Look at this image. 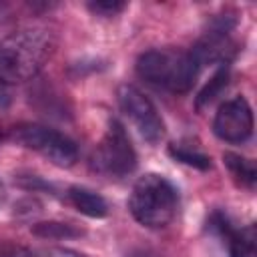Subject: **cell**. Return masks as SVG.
I'll list each match as a JSON object with an SVG mask.
<instances>
[{
	"label": "cell",
	"mask_w": 257,
	"mask_h": 257,
	"mask_svg": "<svg viewBox=\"0 0 257 257\" xmlns=\"http://www.w3.org/2000/svg\"><path fill=\"white\" fill-rule=\"evenodd\" d=\"M179 207V193L169 179L147 173L137 179L128 195V211L133 219L147 229L167 227Z\"/></svg>",
	"instance_id": "2"
},
{
	"label": "cell",
	"mask_w": 257,
	"mask_h": 257,
	"mask_svg": "<svg viewBox=\"0 0 257 257\" xmlns=\"http://www.w3.org/2000/svg\"><path fill=\"white\" fill-rule=\"evenodd\" d=\"M92 167L108 177H126L137 167V153L131 145V139L126 135V128L112 118L108 122V128L100 143L94 149L92 155Z\"/></svg>",
	"instance_id": "5"
},
{
	"label": "cell",
	"mask_w": 257,
	"mask_h": 257,
	"mask_svg": "<svg viewBox=\"0 0 257 257\" xmlns=\"http://www.w3.org/2000/svg\"><path fill=\"white\" fill-rule=\"evenodd\" d=\"M10 139L50 161L56 167H72L78 159L76 143L64 133L42 126V124H20L14 126Z\"/></svg>",
	"instance_id": "4"
},
{
	"label": "cell",
	"mask_w": 257,
	"mask_h": 257,
	"mask_svg": "<svg viewBox=\"0 0 257 257\" xmlns=\"http://www.w3.org/2000/svg\"><path fill=\"white\" fill-rule=\"evenodd\" d=\"M135 68L143 80L171 92H187L201 74L193 54L175 48H151L137 58Z\"/></svg>",
	"instance_id": "3"
},
{
	"label": "cell",
	"mask_w": 257,
	"mask_h": 257,
	"mask_svg": "<svg viewBox=\"0 0 257 257\" xmlns=\"http://www.w3.org/2000/svg\"><path fill=\"white\" fill-rule=\"evenodd\" d=\"M118 104L122 112L128 116L137 133L149 145H157L165 137V122L157 110V106L137 88L131 84H122L118 88Z\"/></svg>",
	"instance_id": "6"
},
{
	"label": "cell",
	"mask_w": 257,
	"mask_h": 257,
	"mask_svg": "<svg viewBox=\"0 0 257 257\" xmlns=\"http://www.w3.org/2000/svg\"><path fill=\"white\" fill-rule=\"evenodd\" d=\"M32 257H88V255L74 251V249H66V247H50V249H44L40 253L32 251Z\"/></svg>",
	"instance_id": "16"
},
{
	"label": "cell",
	"mask_w": 257,
	"mask_h": 257,
	"mask_svg": "<svg viewBox=\"0 0 257 257\" xmlns=\"http://www.w3.org/2000/svg\"><path fill=\"white\" fill-rule=\"evenodd\" d=\"M56 38L48 28H18L0 38V82L18 84L34 78L50 60Z\"/></svg>",
	"instance_id": "1"
},
{
	"label": "cell",
	"mask_w": 257,
	"mask_h": 257,
	"mask_svg": "<svg viewBox=\"0 0 257 257\" xmlns=\"http://www.w3.org/2000/svg\"><path fill=\"white\" fill-rule=\"evenodd\" d=\"M223 161L229 169V173L233 175V179L241 185V187H247V189H253L255 187V181H257V169H255V163L243 155H237V153H225L223 155Z\"/></svg>",
	"instance_id": "10"
},
{
	"label": "cell",
	"mask_w": 257,
	"mask_h": 257,
	"mask_svg": "<svg viewBox=\"0 0 257 257\" xmlns=\"http://www.w3.org/2000/svg\"><path fill=\"white\" fill-rule=\"evenodd\" d=\"M0 257H32V251L10 241H0Z\"/></svg>",
	"instance_id": "15"
},
{
	"label": "cell",
	"mask_w": 257,
	"mask_h": 257,
	"mask_svg": "<svg viewBox=\"0 0 257 257\" xmlns=\"http://www.w3.org/2000/svg\"><path fill=\"white\" fill-rule=\"evenodd\" d=\"M229 76H231V72H229V62H223V64L215 70V74L209 78V82L199 90L197 100H195L197 108H203L205 104H211V102H213V100L227 88V84H229Z\"/></svg>",
	"instance_id": "11"
},
{
	"label": "cell",
	"mask_w": 257,
	"mask_h": 257,
	"mask_svg": "<svg viewBox=\"0 0 257 257\" xmlns=\"http://www.w3.org/2000/svg\"><path fill=\"white\" fill-rule=\"evenodd\" d=\"M0 139H2V137H0Z\"/></svg>",
	"instance_id": "20"
},
{
	"label": "cell",
	"mask_w": 257,
	"mask_h": 257,
	"mask_svg": "<svg viewBox=\"0 0 257 257\" xmlns=\"http://www.w3.org/2000/svg\"><path fill=\"white\" fill-rule=\"evenodd\" d=\"M135 257H151V255H145V253H141V255H135Z\"/></svg>",
	"instance_id": "19"
},
{
	"label": "cell",
	"mask_w": 257,
	"mask_h": 257,
	"mask_svg": "<svg viewBox=\"0 0 257 257\" xmlns=\"http://www.w3.org/2000/svg\"><path fill=\"white\" fill-rule=\"evenodd\" d=\"M66 195H68L70 205H72L74 209H78L82 215H86V217L102 219V217L108 215V205H106V201H104L98 193H94V191H90V189H86V187L74 185V187L68 189Z\"/></svg>",
	"instance_id": "9"
},
{
	"label": "cell",
	"mask_w": 257,
	"mask_h": 257,
	"mask_svg": "<svg viewBox=\"0 0 257 257\" xmlns=\"http://www.w3.org/2000/svg\"><path fill=\"white\" fill-rule=\"evenodd\" d=\"M169 155L175 161H179L183 165H189L193 169H199V171L211 169V159L205 153H201V151H197V149H193V147H189L185 143H173V145H169Z\"/></svg>",
	"instance_id": "13"
},
{
	"label": "cell",
	"mask_w": 257,
	"mask_h": 257,
	"mask_svg": "<svg viewBox=\"0 0 257 257\" xmlns=\"http://www.w3.org/2000/svg\"><path fill=\"white\" fill-rule=\"evenodd\" d=\"M124 8H126V4L124 2H116V0H98V2H90L88 4V10L98 14V16H116Z\"/></svg>",
	"instance_id": "14"
},
{
	"label": "cell",
	"mask_w": 257,
	"mask_h": 257,
	"mask_svg": "<svg viewBox=\"0 0 257 257\" xmlns=\"http://www.w3.org/2000/svg\"><path fill=\"white\" fill-rule=\"evenodd\" d=\"M213 133L227 143H245L253 135V110L247 98L235 96L223 102L215 114Z\"/></svg>",
	"instance_id": "7"
},
{
	"label": "cell",
	"mask_w": 257,
	"mask_h": 257,
	"mask_svg": "<svg viewBox=\"0 0 257 257\" xmlns=\"http://www.w3.org/2000/svg\"><path fill=\"white\" fill-rule=\"evenodd\" d=\"M6 106V94L2 92V88H0V108H4Z\"/></svg>",
	"instance_id": "18"
},
{
	"label": "cell",
	"mask_w": 257,
	"mask_h": 257,
	"mask_svg": "<svg viewBox=\"0 0 257 257\" xmlns=\"http://www.w3.org/2000/svg\"><path fill=\"white\" fill-rule=\"evenodd\" d=\"M211 227L219 231L221 237H225L229 255L231 257H255V227H243L237 229L231 225V221L223 213H215L211 217Z\"/></svg>",
	"instance_id": "8"
},
{
	"label": "cell",
	"mask_w": 257,
	"mask_h": 257,
	"mask_svg": "<svg viewBox=\"0 0 257 257\" xmlns=\"http://www.w3.org/2000/svg\"><path fill=\"white\" fill-rule=\"evenodd\" d=\"M30 231L36 237H42V239H76V237L84 235V231L80 227H76L74 223H64V221L34 223L30 227Z\"/></svg>",
	"instance_id": "12"
},
{
	"label": "cell",
	"mask_w": 257,
	"mask_h": 257,
	"mask_svg": "<svg viewBox=\"0 0 257 257\" xmlns=\"http://www.w3.org/2000/svg\"><path fill=\"white\" fill-rule=\"evenodd\" d=\"M4 201H6V189H4V185H2V181H0V207L4 205Z\"/></svg>",
	"instance_id": "17"
}]
</instances>
